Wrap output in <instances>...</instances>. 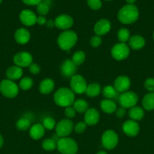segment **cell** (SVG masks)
<instances>
[{
  "instance_id": "obj_1",
  "label": "cell",
  "mask_w": 154,
  "mask_h": 154,
  "mask_svg": "<svg viewBox=\"0 0 154 154\" xmlns=\"http://www.w3.org/2000/svg\"><path fill=\"white\" fill-rule=\"evenodd\" d=\"M140 12L135 5L126 4L122 6L117 14V18L122 24L129 25L135 23L138 20Z\"/></svg>"
},
{
  "instance_id": "obj_2",
  "label": "cell",
  "mask_w": 154,
  "mask_h": 154,
  "mask_svg": "<svg viewBox=\"0 0 154 154\" xmlns=\"http://www.w3.org/2000/svg\"><path fill=\"white\" fill-rule=\"evenodd\" d=\"M75 100V93L71 89L67 87H61L58 89L54 94V102L60 107L66 108L72 106Z\"/></svg>"
},
{
  "instance_id": "obj_3",
  "label": "cell",
  "mask_w": 154,
  "mask_h": 154,
  "mask_svg": "<svg viewBox=\"0 0 154 154\" xmlns=\"http://www.w3.org/2000/svg\"><path fill=\"white\" fill-rule=\"evenodd\" d=\"M77 40L78 36L75 32L72 30H66L59 35L57 42L60 49L69 52L75 46Z\"/></svg>"
},
{
  "instance_id": "obj_4",
  "label": "cell",
  "mask_w": 154,
  "mask_h": 154,
  "mask_svg": "<svg viewBox=\"0 0 154 154\" xmlns=\"http://www.w3.org/2000/svg\"><path fill=\"white\" fill-rule=\"evenodd\" d=\"M57 149L61 154H76L78 144L71 138H60L57 141Z\"/></svg>"
},
{
  "instance_id": "obj_5",
  "label": "cell",
  "mask_w": 154,
  "mask_h": 154,
  "mask_svg": "<svg viewBox=\"0 0 154 154\" xmlns=\"http://www.w3.org/2000/svg\"><path fill=\"white\" fill-rule=\"evenodd\" d=\"M0 93L5 97L13 99L18 95L19 87L13 81L5 79L0 83Z\"/></svg>"
},
{
  "instance_id": "obj_6",
  "label": "cell",
  "mask_w": 154,
  "mask_h": 154,
  "mask_svg": "<svg viewBox=\"0 0 154 154\" xmlns=\"http://www.w3.org/2000/svg\"><path fill=\"white\" fill-rule=\"evenodd\" d=\"M138 102V96L134 92L126 91L122 93L119 97V103L125 109L136 106Z\"/></svg>"
},
{
  "instance_id": "obj_7",
  "label": "cell",
  "mask_w": 154,
  "mask_h": 154,
  "mask_svg": "<svg viewBox=\"0 0 154 154\" xmlns=\"http://www.w3.org/2000/svg\"><path fill=\"white\" fill-rule=\"evenodd\" d=\"M103 147L107 150H113L119 143V136L113 130H107L104 132L101 138Z\"/></svg>"
},
{
  "instance_id": "obj_8",
  "label": "cell",
  "mask_w": 154,
  "mask_h": 154,
  "mask_svg": "<svg viewBox=\"0 0 154 154\" xmlns=\"http://www.w3.org/2000/svg\"><path fill=\"white\" fill-rule=\"evenodd\" d=\"M130 54V48L125 43L116 44L111 49V55L114 60L122 61L128 58Z\"/></svg>"
},
{
  "instance_id": "obj_9",
  "label": "cell",
  "mask_w": 154,
  "mask_h": 154,
  "mask_svg": "<svg viewBox=\"0 0 154 154\" xmlns=\"http://www.w3.org/2000/svg\"><path fill=\"white\" fill-rule=\"evenodd\" d=\"M73 129V123L69 119H63L57 123L55 126L56 134L60 138H66L69 136L72 133Z\"/></svg>"
},
{
  "instance_id": "obj_10",
  "label": "cell",
  "mask_w": 154,
  "mask_h": 154,
  "mask_svg": "<svg viewBox=\"0 0 154 154\" xmlns=\"http://www.w3.org/2000/svg\"><path fill=\"white\" fill-rule=\"evenodd\" d=\"M87 82L84 77L80 75H75L70 79V89L74 93L82 94L85 93Z\"/></svg>"
},
{
  "instance_id": "obj_11",
  "label": "cell",
  "mask_w": 154,
  "mask_h": 154,
  "mask_svg": "<svg viewBox=\"0 0 154 154\" xmlns=\"http://www.w3.org/2000/svg\"><path fill=\"white\" fill-rule=\"evenodd\" d=\"M13 61L17 66L21 68L29 67L33 63V57L30 53L21 51L14 56Z\"/></svg>"
},
{
  "instance_id": "obj_12",
  "label": "cell",
  "mask_w": 154,
  "mask_h": 154,
  "mask_svg": "<svg viewBox=\"0 0 154 154\" xmlns=\"http://www.w3.org/2000/svg\"><path fill=\"white\" fill-rule=\"evenodd\" d=\"M73 19L68 14H60L54 20V26L59 29L69 30L73 25Z\"/></svg>"
},
{
  "instance_id": "obj_13",
  "label": "cell",
  "mask_w": 154,
  "mask_h": 154,
  "mask_svg": "<svg viewBox=\"0 0 154 154\" xmlns=\"http://www.w3.org/2000/svg\"><path fill=\"white\" fill-rule=\"evenodd\" d=\"M19 19L21 23L26 26H32L36 23L37 16L33 11L30 9H24L20 13Z\"/></svg>"
},
{
  "instance_id": "obj_14",
  "label": "cell",
  "mask_w": 154,
  "mask_h": 154,
  "mask_svg": "<svg viewBox=\"0 0 154 154\" xmlns=\"http://www.w3.org/2000/svg\"><path fill=\"white\" fill-rule=\"evenodd\" d=\"M122 131L128 137H135L140 132V126L137 121L128 120L122 125Z\"/></svg>"
},
{
  "instance_id": "obj_15",
  "label": "cell",
  "mask_w": 154,
  "mask_h": 154,
  "mask_svg": "<svg viewBox=\"0 0 154 154\" xmlns=\"http://www.w3.org/2000/svg\"><path fill=\"white\" fill-rule=\"evenodd\" d=\"M111 29V23L107 19H101L94 26V32L97 35L102 36L107 34Z\"/></svg>"
},
{
  "instance_id": "obj_16",
  "label": "cell",
  "mask_w": 154,
  "mask_h": 154,
  "mask_svg": "<svg viewBox=\"0 0 154 154\" xmlns=\"http://www.w3.org/2000/svg\"><path fill=\"white\" fill-rule=\"evenodd\" d=\"M131 87V81L128 76L121 75L117 77L114 81V88L118 93H123L128 91Z\"/></svg>"
},
{
  "instance_id": "obj_17",
  "label": "cell",
  "mask_w": 154,
  "mask_h": 154,
  "mask_svg": "<svg viewBox=\"0 0 154 154\" xmlns=\"http://www.w3.org/2000/svg\"><path fill=\"white\" fill-rule=\"evenodd\" d=\"M76 71V66L73 63L71 60L68 59L63 61L60 67V72L63 78H69L75 75V72Z\"/></svg>"
},
{
  "instance_id": "obj_18",
  "label": "cell",
  "mask_w": 154,
  "mask_h": 154,
  "mask_svg": "<svg viewBox=\"0 0 154 154\" xmlns=\"http://www.w3.org/2000/svg\"><path fill=\"white\" fill-rule=\"evenodd\" d=\"M84 120L87 126H95L100 120V113L95 108H88L85 113Z\"/></svg>"
},
{
  "instance_id": "obj_19",
  "label": "cell",
  "mask_w": 154,
  "mask_h": 154,
  "mask_svg": "<svg viewBox=\"0 0 154 154\" xmlns=\"http://www.w3.org/2000/svg\"><path fill=\"white\" fill-rule=\"evenodd\" d=\"M14 39L19 45H26L30 40V32L25 28H19L15 31Z\"/></svg>"
},
{
  "instance_id": "obj_20",
  "label": "cell",
  "mask_w": 154,
  "mask_h": 154,
  "mask_svg": "<svg viewBox=\"0 0 154 154\" xmlns=\"http://www.w3.org/2000/svg\"><path fill=\"white\" fill-rule=\"evenodd\" d=\"M54 87H55V84L52 79L45 78L42 80L39 84V91L44 95L50 94L54 90Z\"/></svg>"
},
{
  "instance_id": "obj_21",
  "label": "cell",
  "mask_w": 154,
  "mask_h": 154,
  "mask_svg": "<svg viewBox=\"0 0 154 154\" xmlns=\"http://www.w3.org/2000/svg\"><path fill=\"white\" fill-rule=\"evenodd\" d=\"M145 39L140 35H134L128 40L129 48L133 50H140L145 46Z\"/></svg>"
},
{
  "instance_id": "obj_22",
  "label": "cell",
  "mask_w": 154,
  "mask_h": 154,
  "mask_svg": "<svg viewBox=\"0 0 154 154\" xmlns=\"http://www.w3.org/2000/svg\"><path fill=\"white\" fill-rule=\"evenodd\" d=\"M45 128L40 123H36L30 128V136L33 140H39L45 135Z\"/></svg>"
},
{
  "instance_id": "obj_23",
  "label": "cell",
  "mask_w": 154,
  "mask_h": 154,
  "mask_svg": "<svg viewBox=\"0 0 154 154\" xmlns=\"http://www.w3.org/2000/svg\"><path fill=\"white\" fill-rule=\"evenodd\" d=\"M5 75L8 79L11 80V81L18 80L22 77L23 69L19 66H12L6 70Z\"/></svg>"
},
{
  "instance_id": "obj_24",
  "label": "cell",
  "mask_w": 154,
  "mask_h": 154,
  "mask_svg": "<svg viewBox=\"0 0 154 154\" xmlns=\"http://www.w3.org/2000/svg\"><path fill=\"white\" fill-rule=\"evenodd\" d=\"M100 106H101V110L104 111L106 114H111L113 113H114L116 111V102H113L111 99H104L101 102L100 104Z\"/></svg>"
},
{
  "instance_id": "obj_25",
  "label": "cell",
  "mask_w": 154,
  "mask_h": 154,
  "mask_svg": "<svg viewBox=\"0 0 154 154\" xmlns=\"http://www.w3.org/2000/svg\"><path fill=\"white\" fill-rule=\"evenodd\" d=\"M128 116L131 120L139 121V120H141L144 117V111L141 107L134 106L133 108H130L128 111Z\"/></svg>"
},
{
  "instance_id": "obj_26",
  "label": "cell",
  "mask_w": 154,
  "mask_h": 154,
  "mask_svg": "<svg viewBox=\"0 0 154 154\" xmlns=\"http://www.w3.org/2000/svg\"><path fill=\"white\" fill-rule=\"evenodd\" d=\"M142 106L146 111L154 110V93H148L142 99Z\"/></svg>"
},
{
  "instance_id": "obj_27",
  "label": "cell",
  "mask_w": 154,
  "mask_h": 154,
  "mask_svg": "<svg viewBox=\"0 0 154 154\" xmlns=\"http://www.w3.org/2000/svg\"><path fill=\"white\" fill-rule=\"evenodd\" d=\"M101 92V85L98 83H91L89 85L87 86L86 88L85 93L89 97H96V96H99V94Z\"/></svg>"
},
{
  "instance_id": "obj_28",
  "label": "cell",
  "mask_w": 154,
  "mask_h": 154,
  "mask_svg": "<svg viewBox=\"0 0 154 154\" xmlns=\"http://www.w3.org/2000/svg\"><path fill=\"white\" fill-rule=\"evenodd\" d=\"M72 107L74 108V109L75 110V111L79 114H82V113H85V111L88 109V104L84 99H77L75 100Z\"/></svg>"
},
{
  "instance_id": "obj_29",
  "label": "cell",
  "mask_w": 154,
  "mask_h": 154,
  "mask_svg": "<svg viewBox=\"0 0 154 154\" xmlns=\"http://www.w3.org/2000/svg\"><path fill=\"white\" fill-rule=\"evenodd\" d=\"M103 95L104 97L107 99H112L115 98L117 95L118 92L116 91V89L113 86H106L104 89H103Z\"/></svg>"
},
{
  "instance_id": "obj_30",
  "label": "cell",
  "mask_w": 154,
  "mask_h": 154,
  "mask_svg": "<svg viewBox=\"0 0 154 154\" xmlns=\"http://www.w3.org/2000/svg\"><path fill=\"white\" fill-rule=\"evenodd\" d=\"M131 35H130V31L126 28H122L118 31L117 38L118 40L121 43H125L126 42H128Z\"/></svg>"
},
{
  "instance_id": "obj_31",
  "label": "cell",
  "mask_w": 154,
  "mask_h": 154,
  "mask_svg": "<svg viewBox=\"0 0 154 154\" xmlns=\"http://www.w3.org/2000/svg\"><path fill=\"white\" fill-rule=\"evenodd\" d=\"M85 60V54L83 51H79L73 54L72 57V61L75 66H80Z\"/></svg>"
},
{
  "instance_id": "obj_32",
  "label": "cell",
  "mask_w": 154,
  "mask_h": 154,
  "mask_svg": "<svg viewBox=\"0 0 154 154\" xmlns=\"http://www.w3.org/2000/svg\"><path fill=\"white\" fill-rule=\"evenodd\" d=\"M42 148L47 151H52L57 148V141H54L53 138L45 139L42 143Z\"/></svg>"
},
{
  "instance_id": "obj_33",
  "label": "cell",
  "mask_w": 154,
  "mask_h": 154,
  "mask_svg": "<svg viewBox=\"0 0 154 154\" xmlns=\"http://www.w3.org/2000/svg\"><path fill=\"white\" fill-rule=\"evenodd\" d=\"M33 85V81L32 78L29 77H24L21 80L19 83V87L21 90L27 91V90H30Z\"/></svg>"
},
{
  "instance_id": "obj_34",
  "label": "cell",
  "mask_w": 154,
  "mask_h": 154,
  "mask_svg": "<svg viewBox=\"0 0 154 154\" xmlns=\"http://www.w3.org/2000/svg\"><path fill=\"white\" fill-rule=\"evenodd\" d=\"M16 127L20 131H27L30 129V121L27 118H21L17 121Z\"/></svg>"
},
{
  "instance_id": "obj_35",
  "label": "cell",
  "mask_w": 154,
  "mask_h": 154,
  "mask_svg": "<svg viewBox=\"0 0 154 154\" xmlns=\"http://www.w3.org/2000/svg\"><path fill=\"white\" fill-rule=\"evenodd\" d=\"M50 10L49 5L45 2H42L36 6V11L39 16H45L48 14Z\"/></svg>"
},
{
  "instance_id": "obj_36",
  "label": "cell",
  "mask_w": 154,
  "mask_h": 154,
  "mask_svg": "<svg viewBox=\"0 0 154 154\" xmlns=\"http://www.w3.org/2000/svg\"><path fill=\"white\" fill-rule=\"evenodd\" d=\"M42 126H44L45 129H48V130H51L54 128H55L56 126V122L54 120V118L52 117H45V119L42 121Z\"/></svg>"
},
{
  "instance_id": "obj_37",
  "label": "cell",
  "mask_w": 154,
  "mask_h": 154,
  "mask_svg": "<svg viewBox=\"0 0 154 154\" xmlns=\"http://www.w3.org/2000/svg\"><path fill=\"white\" fill-rule=\"evenodd\" d=\"M87 5L91 10L98 11L102 7L101 0H87Z\"/></svg>"
},
{
  "instance_id": "obj_38",
  "label": "cell",
  "mask_w": 154,
  "mask_h": 154,
  "mask_svg": "<svg viewBox=\"0 0 154 154\" xmlns=\"http://www.w3.org/2000/svg\"><path fill=\"white\" fill-rule=\"evenodd\" d=\"M144 87L149 93H154V78H149L144 82Z\"/></svg>"
},
{
  "instance_id": "obj_39",
  "label": "cell",
  "mask_w": 154,
  "mask_h": 154,
  "mask_svg": "<svg viewBox=\"0 0 154 154\" xmlns=\"http://www.w3.org/2000/svg\"><path fill=\"white\" fill-rule=\"evenodd\" d=\"M102 43V39H101V37L99 35H94L91 38L90 40V45H91V47L96 48H98L100 45Z\"/></svg>"
},
{
  "instance_id": "obj_40",
  "label": "cell",
  "mask_w": 154,
  "mask_h": 154,
  "mask_svg": "<svg viewBox=\"0 0 154 154\" xmlns=\"http://www.w3.org/2000/svg\"><path fill=\"white\" fill-rule=\"evenodd\" d=\"M86 127H87V124L85 122H79L74 126V130L76 133L81 134L85 131Z\"/></svg>"
},
{
  "instance_id": "obj_41",
  "label": "cell",
  "mask_w": 154,
  "mask_h": 154,
  "mask_svg": "<svg viewBox=\"0 0 154 154\" xmlns=\"http://www.w3.org/2000/svg\"><path fill=\"white\" fill-rule=\"evenodd\" d=\"M75 113H76V111H75V110L74 109V108L72 106L66 107L64 110L65 115L68 118H72V117H75Z\"/></svg>"
},
{
  "instance_id": "obj_42",
  "label": "cell",
  "mask_w": 154,
  "mask_h": 154,
  "mask_svg": "<svg viewBox=\"0 0 154 154\" xmlns=\"http://www.w3.org/2000/svg\"><path fill=\"white\" fill-rule=\"evenodd\" d=\"M29 70H30V73L33 75H38L40 72V67L37 63H32L29 66Z\"/></svg>"
},
{
  "instance_id": "obj_43",
  "label": "cell",
  "mask_w": 154,
  "mask_h": 154,
  "mask_svg": "<svg viewBox=\"0 0 154 154\" xmlns=\"http://www.w3.org/2000/svg\"><path fill=\"white\" fill-rule=\"evenodd\" d=\"M22 2L27 5L37 6L39 3L42 2V0H22Z\"/></svg>"
},
{
  "instance_id": "obj_44",
  "label": "cell",
  "mask_w": 154,
  "mask_h": 154,
  "mask_svg": "<svg viewBox=\"0 0 154 154\" xmlns=\"http://www.w3.org/2000/svg\"><path fill=\"white\" fill-rule=\"evenodd\" d=\"M47 19L45 16H39L37 17V20H36V23L39 26L45 25L47 23Z\"/></svg>"
},
{
  "instance_id": "obj_45",
  "label": "cell",
  "mask_w": 154,
  "mask_h": 154,
  "mask_svg": "<svg viewBox=\"0 0 154 154\" xmlns=\"http://www.w3.org/2000/svg\"><path fill=\"white\" fill-rule=\"evenodd\" d=\"M125 108H122V107L116 111V117H119V118H122V117H123L124 116H125Z\"/></svg>"
},
{
  "instance_id": "obj_46",
  "label": "cell",
  "mask_w": 154,
  "mask_h": 154,
  "mask_svg": "<svg viewBox=\"0 0 154 154\" xmlns=\"http://www.w3.org/2000/svg\"><path fill=\"white\" fill-rule=\"evenodd\" d=\"M46 26L48 28H53L54 26H54V20H48L46 23Z\"/></svg>"
},
{
  "instance_id": "obj_47",
  "label": "cell",
  "mask_w": 154,
  "mask_h": 154,
  "mask_svg": "<svg viewBox=\"0 0 154 154\" xmlns=\"http://www.w3.org/2000/svg\"><path fill=\"white\" fill-rule=\"evenodd\" d=\"M3 144H4V139H3V137L2 135L0 134V148H1L2 147Z\"/></svg>"
},
{
  "instance_id": "obj_48",
  "label": "cell",
  "mask_w": 154,
  "mask_h": 154,
  "mask_svg": "<svg viewBox=\"0 0 154 154\" xmlns=\"http://www.w3.org/2000/svg\"><path fill=\"white\" fill-rule=\"evenodd\" d=\"M136 1H137V0H125L127 4H131V5H134V3L136 2Z\"/></svg>"
},
{
  "instance_id": "obj_49",
  "label": "cell",
  "mask_w": 154,
  "mask_h": 154,
  "mask_svg": "<svg viewBox=\"0 0 154 154\" xmlns=\"http://www.w3.org/2000/svg\"><path fill=\"white\" fill-rule=\"evenodd\" d=\"M97 154H107V153H106L105 151H103V150H101V151L98 152V153H97Z\"/></svg>"
},
{
  "instance_id": "obj_50",
  "label": "cell",
  "mask_w": 154,
  "mask_h": 154,
  "mask_svg": "<svg viewBox=\"0 0 154 154\" xmlns=\"http://www.w3.org/2000/svg\"><path fill=\"white\" fill-rule=\"evenodd\" d=\"M152 38H153V40H154V32H153V34H152Z\"/></svg>"
},
{
  "instance_id": "obj_51",
  "label": "cell",
  "mask_w": 154,
  "mask_h": 154,
  "mask_svg": "<svg viewBox=\"0 0 154 154\" xmlns=\"http://www.w3.org/2000/svg\"><path fill=\"white\" fill-rule=\"evenodd\" d=\"M2 0H0V5H1V3H2Z\"/></svg>"
},
{
  "instance_id": "obj_52",
  "label": "cell",
  "mask_w": 154,
  "mask_h": 154,
  "mask_svg": "<svg viewBox=\"0 0 154 154\" xmlns=\"http://www.w3.org/2000/svg\"><path fill=\"white\" fill-rule=\"evenodd\" d=\"M104 1H112V0H104Z\"/></svg>"
}]
</instances>
